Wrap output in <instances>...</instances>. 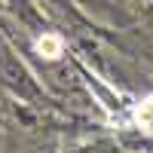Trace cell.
Returning <instances> with one entry per match:
<instances>
[{
  "label": "cell",
  "mask_w": 153,
  "mask_h": 153,
  "mask_svg": "<svg viewBox=\"0 0 153 153\" xmlns=\"http://www.w3.org/2000/svg\"><path fill=\"white\" fill-rule=\"evenodd\" d=\"M132 117H135V126H138L141 132L153 135V95H147L141 104L135 107V113H132Z\"/></svg>",
  "instance_id": "obj_1"
},
{
  "label": "cell",
  "mask_w": 153,
  "mask_h": 153,
  "mask_svg": "<svg viewBox=\"0 0 153 153\" xmlns=\"http://www.w3.org/2000/svg\"><path fill=\"white\" fill-rule=\"evenodd\" d=\"M37 52L43 58H58L61 55V37L58 34H43L40 40H37Z\"/></svg>",
  "instance_id": "obj_2"
}]
</instances>
